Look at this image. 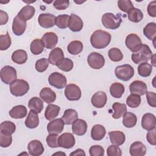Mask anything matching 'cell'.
Wrapping results in <instances>:
<instances>
[{
  "label": "cell",
  "mask_w": 156,
  "mask_h": 156,
  "mask_svg": "<svg viewBox=\"0 0 156 156\" xmlns=\"http://www.w3.org/2000/svg\"><path fill=\"white\" fill-rule=\"evenodd\" d=\"M111 41V35L104 30H95L91 35L90 42L96 49H103L107 47Z\"/></svg>",
  "instance_id": "cell-1"
},
{
  "label": "cell",
  "mask_w": 156,
  "mask_h": 156,
  "mask_svg": "<svg viewBox=\"0 0 156 156\" xmlns=\"http://www.w3.org/2000/svg\"><path fill=\"white\" fill-rule=\"evenodd\" d=\"M152 55V52L147 44H142L141 48L132 54L131 58L135 64L147 62Z\"/></svg>",
  "instance_id": "cell-2"
},
{
  "label": "cell",
  "mask_w": 156,
  "mask_h": 156,
  "mask_svg": "<svg viewBox=\"0 0 156 156\" xmlns=\"http://www.w3.org/2000/svg\"><path fill=\"white\" fill-rule=\"evenodd\" d=\"M101 21L105 28L115 30L120 26L122 19L120 13L115 15L112 13H105L102 15Z\"/></svg>",
  "instance_id": "cell-3"
},
{
  "label": "cell",
  "mask_w": 156,
  "mask_h": 156,
  "mask_svg": "<svg viewBox=\"0 0 156 156\" xmlns=\"http://www.w3.org/2000/svg\"><path fill=\"white\" fill-rule=\"evenodd\" d=\"M10 91L15 96H22L29 90V85L23 79H16L10 84Z\"/></svg>",
  "instance_id": "cell-4"
},
{
  "label": "cell",
  "mask_w": 156,
  "mask_h": 156,
  "mask_svg": "<svg viewBox=\"0 0 156 156\" xmlns=\"http://www.w3.org/2000/svg\"><path fill=\"white\" fill-rule=\"evenodd\" d=\"M115 74L118 79L123 81H128L133 76L134 69L131 65L125 64L116 66Z\"/></svg>",
  "instance_id": "cell-5"
},
{
  "label": "cell",
  "mask_w": 156,
  "mask_h": 156,
  "mask_svg": "<svg viewBox=\"0 0 156 156\" xmlns=\"http://www.w3.org/2000/svg\"><path fill=\"white\" fill-rule=\"evenodd\" d=\"M0 75L1 80L5 84H10L17 78L16 69L9 65H6L1 68Z\"/></svg>",
  "instance_id": "cell-6"
},
{
  "label": "cell",
  "mask_w": 156,
  "mask_h": 156,
  "mask_svg": "<svg viewBox=\"0 0 156 156\" xmlns=\"http://www.w3.org/2000/svg\"><path fill=\"white\" fill-rule=\"evenodd\" d=\"M87 62L89 66L94 69L102 68L105 64V58L101 54L93 52L87 57Z\"/></svg>",
  "instance_id": "cell-7"
},
{
  "label": "cell",
  "mask_w": 156,
  "mask_h": 156,
  "mask_svg": "<svg viewBox=\"0 0 156 156\" xmlns=\"http://www.w3.org/2000/svg\"><path fill=\"white\" fill-rule=\"evenodd\" d=\"M48 82L51 86L58 89H62L66 85L67 80L63 74L58 72H54L49 75Z\"/></svg>",
  "instance_id": "cell-8"
},
{
  "label": "cell",
  "mask_w": 156,
  "mask_h": 156,
  "mask_svg": "<svg viewBox=\"0 0 156 156\" xmlns=\"http://www.w3.org/2000/svg\"><path fill=\"white\" fill-rule=\"evenodd\" d=\"M127 48L133 52L138 51L142 46V41L140 38L135 34H129L125 40Z\"/></svg>",
  "instance_id": "cell-9"
},
{
  "label": "cell",
  "mask_w": 156,
  "mask_h": 156,
  "mask_svg": "<svg viewBox=\"0 0 156 156\" xmlns=\"http://www.w3.org/2000/svg\"><path fill=\"white\" fill-rule=\"evenodd\" d=\"M65 95L69 101H77L81 97V90L76 84L70 83L65 87Z\"/></svg>",
  "instance_id": "cell-10"
},
{
  "label": "cell",
  "mask_w": 156,
  "mask_h": 156,
  "mask_svg": "<svg viewBox=\"0 0 156 156\" xmlns=\"http://www.w3.org/2000/svg\"><path fill=\"white\" fill-rule=\"evenodd\" d=\"M75 138L71 133H64L58 138V147L71 149L75 144Z\"/></svg>",
  "instance_id": "cell-11"
},
{
  "label": "cell",
  "mask_w": 156,
  "mask_h": 156,
  "mask_svg": "<svg viewBox=\"0 0 156 156\" xmlns=\"http://www.w3.org/2000/svg\"><path fill=\"white\" fill-rule=\"evenodd\" d=\"M55 18L51 13H41L38 18V22L41 27L48 29L55 25Z\"/></svg>",
  "instance_id": "cell-12"
},
{
  "label": "cell",
  "mask_w": 156,
  "mask_h": 156,
  "mask_svg": "<svg viewBox=\"0 0 156 156\" xmlns=\"http://www.w3.org/2000/svg\"><path fill=\"white\" fill-rule=\"evenodd\" d=\"M26 21L21 19L18 15L13 18L12 23V31L17 36H20L25 32Z\"/></svg>",
  "instance_id": "cell-13"
},
{
  "label": "cell",
  "mask_w": 156,
  "mask_h": 156,
  "mask_svg": "<svg viewBox=\"0 0 156 156\" xmlns=\"http://www.w3.org/2000/svg\"><path fill=\"white\" fill-rule=\"evenodd\" d=\"M65 123L62 118H57L51 121L47 125V130L49 133L59 134L64 129Z\"/></svg>",
  "instance_id": "cell-14"
},
{
  "label": "cell",
  "mask_w": 156,
  "mask_h": 156,
  "mask_svg": "<svg viewBox=\"0 0 156 156\" xmlns=\"http://www.w3.org/2000/svg\"><path fill=\"white\" fill-rule=\"evenodd\" d=\"M147 85L141 80H135L129 85V90L131 94H135L139 96L144 95L147 92Z\"/></svg>",
  "instance_id": "cell-15"
},
{
  "label": "cell",
  "mask_w": 156,
  "mask_h": 156,
  "mask_svg": "<svg viewBox=\"0 0 156 156\" xmlns=\"http://www.w3.org/2000/svg\"><path fill=\"white\" fill-rule=\"evenodd\" d=\"M27 149L29 154L32 156H39L44 151L43 144L37 140L30 141L27 145Z\"/></svg>",
  "instance_id": "cell-16"
},
{
  "label": "cell",
  "mask_w": 156,
  "mask_h": 156,
  "mask_svg": "<svg viewBox=\"0 0 156 156\" xmlns=\"http://www.w3.org/2000/svg\"><path fill=\"white\" fill-rule=\"evenodd\" d=\"M41 40L46 48L51 49H53L58 42L57 35L52 32L45 33L41 38Z\"/></svg>",
  "instance_id": "cell-17"
},
{
  "label": "cell",
  "mask_w": 156,
  "mask_h": 156,
  "mask_svg": "<svg viewBox=\"0 0 156 156\" xmlns=\"http://www.w3.org/2000/svg\"><path fill=\"white\" fill-rule=\"evenodd\" d=\"M107 100V95L104 91H98L95 93L91 99L92 105L98 108H101L104 107Z\"/></svg>",
  "instance_id": "cell-18"
},
{
  "label": "cell",
  "mask_w": 156,
  "mask_h": 156,
  "mask_svg": "<svg viewBox=\"0 0 156 156\" xmlns=\"http://www.w3.org/2000/svg\"><path fill=\"white\" fill-rule=\"evenodd\" d=\"M83 26V23L82 19L76 14H71L68 21L69 29L73 32H79L82 30Z\"/></svg>",
  "instance_id": "cell-19"
},
{
  "label": "cell",
  "mask_w": 156,
  "mask_h": 156,
  "mask_svg": "<svg viewBox=\"0 0 156 156\" xmlns=\"http://www.w3.org/2000/svg\"><path fill=\"white\" fill-rule=\"evenodd\" d=\"M156 119L154 115L151 113H145L141 119V126L147 130H152L155 128Z\"/></svg>",
  "instance_id": "cell-20"
},
{
  "label": "cell",
  "mask_w": 156,
  "mask_h": 156,
  "mask_svg": "<svg viewBox=\"0 0 156 156\" xmlns=\"http://www.w3.org/2000/svg\"><path fill=\"white\" fill-rule=\"evenodd\" d=\"M87 130V124L82 119H77L72 124L73 133L78 136L83 135Z\"/></svg>",
  "instance_id": "cell-21"
},
{
  "label": "cell",
  "mask_w": 156,
  "mask_h": 156,
  "mask_svg": "<svg viewBox=\"0 0 156 156\" xmlns=\"http://www.w3.org/2000/svg\"><path fill=\"white\" fill-rule=\"evenodd\" d=\"M129 152L132 156H143L146 153V147L141 141H135L130 145Z\"/></svg>",
  "instance_id": "cell-22"
},
{
  "label": "cell",
  "mask_w": 156,
  "mask_h": 156,
  "mask_svg": "<svg viewBox=\"0 0 156 156\" xmlns=\"http://www.w3.org/2000/svg\"><path fill=\"white\" fill-rule=\"evenodd\" d=\"M108 136L112 144L116 146L122 145L126 140L124 133L121 131L115 130L109 132Z\"/></svg>",
  "instance_id": "cell-23"
},
{
  "label": "cell",
  "mask_w": 156,
  "mask_h": 156,
  "mask_svg": "<svg viewBox=\"0 0 156 156\" xmlns=\"http://www.w3.org/2000/svg\"><path fill=\"white\" fill-rule=\"evenodd\" d=\"M27 113L26 107L23 105H18L13 107L9 111V115L13 119H22L24 118Z\"/></svg>",
  "instance_id": "cell-24"
},
{
  "label": "cell",
  "mask_w": 156,
  "mask_h": 156,
  "mask_svg": "<svg viewBox=\"0 0 156 156\" xmlns=\"http://www.w3.org/2000/svg\"><path fill=\"white\" fill-rule=\"evenodd\" d=\"M40 96L41 99L47 104L53 102L56 99L55 93L48 87H44L41 89L40 93Z\"/></svg>",
  "instance_id": "cell-25"
},
{
  "label": "cell",
  "mask_w": 156,
  "mask_h": 156,
  "mask_svg": "<svg viewBox=\"0 0 156 156\" xmlns=\"http://www.w3.org/2000/svg\"><path fill=\"white\" fill-rule=\"evenodd\" d=\"M106 130L105 127L101 124H96L93 126L91 130V138L96 141H100L105 136Z\"/></svg>",
  "instance_id": "cell-26"
},
{
  "label": "cell",
  "mask_w": 156,
  "mask_h": 156,
  "mask_svg": "<svg viewBox=\"0 0 156 156\" xmlns=\"http://www.w3.org/2000/svg\"><path fill=\"white\" fill-rule=\"evenodd\" d=\"M64 58V54L63 51L60 48H55L50 52L49 54L48 60L49 63L52 65H57V63L62 58Z\"/></svg>",
  "instance_id": "cell-27"
},
{
  "label": "cell",
  "mask_w": 156,
  "mask_h": 156,
  "mask_svg": "<svg viewBox=\"0 0 156 156\" xmlns=\"http://www.w3.org/2000/svg\"><path fill=\"white\" fill-rule=\"evenodd\" d=\"M39 124V118L38 113L34 111L30 110L25 121V125L27 128L35 129Z\"/></svg>",
  "instance_id": "cell-28"
},
{
  "label": "cell",
  "mask_w": 156,
  "mask_h": 156,
  "mask_svg": "<svg viewBox=\"0 0 156 156\" xmlns=\"http://www.w3.org/2000/svg\"><path fill=\"white\" fill-rule=\"evenodd\" d=\"M60 108L59 106L54 104H49L45 110L44 116L48 121H52L54 119L60 112Z\"/></svg>",
  "instance_id": "cell-29"
},
{
  "label": "cell",
  "mask_w": 156,
  "mask_h": 156,
  "mask_svg": "<svg viewBox=\"0 0 156 156\" xmlns=\"http://www.w3.org/2000/svg\"><path fill=\"white\" fill-rule=\"evenodd\" d=\"M35 12V8L30 5L24 6L18 12V15L23 20L27 21L30 20L34 15Z\"/></svg>",
  "instance_id": "cell-30"
},
{
  "label": "cell",
  "mask_w": 156,
  "mask_h": 156,
  "mask_svg": "<svg viewBox=\"0 0 156 156\" xmlns=\"http://www.w3.org/2000/svg\"><path fill=\"white\" fill-rule=\"evenodd\" d=\"M78 118V114L77 112L72 108L66 109L62 117V119L63 121L65 124L70 125L76 120Z\"/></svg>",
  "instance_id": "cell-31"
},
{
  "label": "cell",
  "mask_w": 156,
  "mask_h": 156,
  "mask_svg": "<svg viewBox=\"0 0 156 156\" xmlns=\"http://www.w3.org/2000/svg\"><path fill=\"white\" fill-rule=\"evenodd\" d=\"M12 59L15 63L23 64L27 60V54L26 51L23 49L16 50L12 54Z\"/></svg>",
  "instance_id": "cell-32"
},
{
  "label": "cell",
  "mask_w": 156,
  "mask_h": 156,
  "mask_svg": "<svg viewBox=\"0 0 156 156\" xmlns=\"http://www.w3.org/2000/svg\"><path fill=\"white\" fill-rule=\"evenodd\" d=\"M28 107L30 110L40 113L43 109V102L40 98L38 97H33L29 101Z\"/></svg>",
  "instance_id": "cell-33"
},
{
  "label": "cell",
  "mask_w": 156,
  "mask_h": 156,
  "mask_svg": "<svg viewBox=\"0 0 156 156\" xmlns=\"http://www.w3.org/2000/svg\"><path fill=\"white\" fill-rule=\"evenodd\" d=\"M124 86L118 82L112 83L110 87V94L115 98H120L124 93Z\"/></svg>",
  "instance_id": "cell-34"
},
{
  "label": "cell",
  "mask_w": 156,
  "mask_h": 156,
  "mask_svg": "<svg viewBox=\"0 0 156 156\" xmlns=\"http://www.w3.org/2000/svg\"><path fill=\"white\" fill-rule=\"evenodd\" d=\"M112 108L114 110V113L112 117L114 119H119L127 112V107L126 104L119 102H115L112 105Z\"/></svg>",
  "instance_id": "cell-35"
},
{
  "label": "cell",
  "mask_w": 156,
  "mask_h": 156,
  "mask_svg": "<svg viewBox=\"0 0 156 156\" xmlns=\"http://www.w3.org/2000/svg\"><path fill=\"white\" fill-rule=\"evenodd\" d=\"M137 122L136 115L132 112H126L123 116L122 124L127 128H132L134 127Z\"/></svg>",
  "instance_id": "cell-36"
},
{
  "label": "cell",
  "mask_w": 156,
  "mask_h": 156,
  "mask_svg": "<svg viewBox=\"0 0 156 156\" xmlns=\"http://www.w3.org/2000/svg\"><path fill=\"white\" fill-rule=\"evenodd\" d=\"M83 48V44L81 41L74 40L68 44L67 50L68 52L72 55H77L82 52Z\"/></svg>",
  "instance_id": "cell-37"
},
{
  "label": "cell",
  "mask_w": 156,
  "mask_h": 156,
  "mask_svg": "<svg viewBox=\"0 0 156 156\" xmlns=\"http://www.w3.org/2000/svg\"><path fill=\"white\" fill-rule=\"evenodd\" d=\"M143 34L149 40L155 39L156 35V24L154 22L149 23L144 27Z\"/></svg>",
  "instance_id": "cell-38"
},
{
  "label": "cell",
  "mask_w": 156,
  "mask_h": 156,
  "mask_svg": "<svg viewBox=\"0 0 156 156\" xmlns=\"http://www.w3.org/2000/svg\"><path fill=\"white\" fill-rule=\"evenodd\" d=\"M44 44L41 39L34 40L30 45V49L31 52L34 55H38L41 54L44 49Z\"/></svg>",
  "instance_id": "cell-39"
},
{
  "label": "cell",
  "mask_w": 156,
  "mask_h": 156,
  "mask_svg": "<svg viewBox=\"0 0 156 156\" xmlns=\"http://www.w3.org/2000/svg\"><path fill=\"white\" fill-rule=\"evenodd\" d=\"M129 20L133 23H138L143 20V13L141 10L137 8L132 9L128 13Z\"/></svg>",
  "instance_id": "cell-40"
},
{
  "label": "cell",
  "mask_w": 156,
  "mask_h": 156,
  "mask_svg": "<svg viewBox=\"0 0 156 156\" xmlns=\"http://www.w3.org/2000/svg\"><path fill=\"white\" fill-rule=\"evenodd\" d=\"M56 66L60 70L65 72H68L73 68L74 63L71 59L68 58H63L58 61Z\"/></svg>",
  "instance_id": "cell-41"
},
{
  "label": "cell",
  "mask_w": 156,
  "mask_h": 156,
  "mask_svg": "<svg viewBox=\"0 0 156 156\" xmlns=\"http://www.w3.org/2000/svg\"><path fill=\"white\" fill-rule=\"evenodd\" d=\"M152 71V66L147 62L140 63L138 66V73L141 77H146L149 76Z\"/></svg>",
  "instance_id": "cell-42"
},
{
  "label": "cell",
  "mask_w": 156,
  "mask_h": 156,
  "mask_svg": "<svg viewBox=\"0 0 156 156\" xmlns=\"http://www.w3.org/2000/svg\"><path fill=\"white\" fill-rule=\"evenodd\" d=\"M15 124L10 121H3L0 124V131L2 133L12 134L15 132Z\"/></svg>",
  "instance_id": "cell-43"
},
{
  "label": "cell",
  "mask_w": 156,
  "mask_h": 156,
  "mask_svg": "<svg viewBox=\"0 0 156 156\" xmlns=\"http://www.w3.org/2000/svg\"><path fill=\"white\" fill-rule=\"evenodd\" d=\"M108 55L109 58L113 62H119L123 58V54L121 50L116 48H111L108 52Z\"/></svg>",
  "instance_id": "cell-44"
},
{
  "label": "cell",
  "mask_w": 156,
  "mask_h": 156,
  "mask_svg": "<svg viewBox=\"0 0 156 156\" xmlns=\"http://www.w3.org/2000/svg\"><path fill=\"white\" fill-rule=\"evenodd\" d=\"M126 103L130 108H136L140 105L141 98L138 94H131L127 98Z\"/></svg>",
  "instance_id": "cell-45"
},
{
  "label": "cell",
  "mask_w": 156,
  "mask_h": 156,
  "mask_svg": "<svg viewBox=\"0 0 156 156\" xmlns=\"http://www.w3.org/2000/svg\"><path fill=\"white\" fill-rule=\"evenodd\" d=\"M69 16L66 14L60 15L55 18V25L60 29H65L68 27Z\"/></svg>",
  "instance_id": "cell-46"
},
{
  "label": "cell",
  "mask_w": 156,
  "mask_h": 156,
  "mask_svg": "<svg viewBox=\"0 0 156 156\" xmlns=\"http://www.w3.org/2000/svg\"><path fill=\"white\" fill-rule=\"evenodd\" d=\"M11 45V38L7 32L5 35H0V49L1 51H4L7 49Z\"/></svg>",
  "instance_id": "cell-47"
},
{
  "label": "cell",
  "mask_w": 156,
  "mask_h": 156,
  "mask_svg": "<svg viewBox=\"0 0 156 156\" xmlns=\"http://www.w3.org/2000/svg\"><path fill=\"white\" fill-rule=\"evenodd\" d=\"M12 142V134L0 132V146L2 147L10 146Z\"/></svg>",
  "instance_id": "cell-48"
},
{
  "label": "cell",
  "mask_w": 156,
  "mask_h": 156,
  "mask_svg": "<svg viewBox=\"0 0 156 156\" xmlns=\"http://www.w3.org/2000/svg\"><path fill=\"white\" fill-rule=\"evenodd\" d=\"M49 62L48 59L46 58H42L38 60L35 63V69L39 73H43L45 71L48 66Z\"/></svg>",
  "instance_id": "cell-49"
},
{
  "label": "cell",
  "mask_w": 156,
  "mask_h": 156,
  "mask_svg": "<svg viewBox=\"0 0 156 156\" xmlns=\"http://www.w3.org/2000/svg\"><path fill=\"white\" fill-rule=\"evenodd\" d=\"M118 5L119 9L125 13H128L134 7L133 3L130 0H119L118 1Z\"/></svg>",
  "instance_id": "cell-50"
},
{
  "label": "cell",
  "mask_w": 156,
  "mask_h": 156,
  "mask_svg": "<svg viewBox=\"0 0 156 156\" xmlns=\"http://www.w3.org/2000/svg\"><path fill=\"white\" fill-rule=\"evenodd\" d=\"M58 136L57 134L55 133H50L46 137V143L48 146L52 148L58 147Z\"/></svg>",
  "instance_id": "cell-51"
},
{
  "label": "cell",
  "mask_w": 156,
  "mask_h": 156,
  "mask_svg": "<svg viewBox=\"0 0 156 156\" xmlns=\"http://www.w3.org/2000/svg\"><path fill=\"white\" fill-rule=\"evenodd\" d=\"M89 152L91 156H103L104 149L100 145H93L90 147Z\"/></svg>",
  "instance_id": "cell-52"
},
{
  "label": "cell",
  "mask_w": 156,
  "mask_h": 156,
  "mask_svg": "<svg viewBox=\"0 0 156 156\" xmlns=\"http://www.w3.org/2000/svg\"><path fill=\"white\" fill-rule=\"evenodd\" d=\"M107 154L108 156H121L122 155V151L118 146L113 144L108 147Z\"/></svg>",
  "instance_id": "cell-53"
},
{
  "label": "cell",
  "mask_w": 156,
  "mask_h": 156,
  "mask_svg": "<svg viewBox=\"0 0 156 156\" xmlns=\"http://www.w3.org/2000/svg\"><path fill=\"white\" fill-rule=\"evenodd\" d=\"M69 1L68 0H56L54 2L53 5L57 10H65L68 7Z\"/></svg>",
  "instance_id": "cell-54"
},
{
  "label": "cell",
  "mask_w": 156,
  "mask_h": 156,
  "mask_svg": "<svg viewBox=\"0 0 156 156\" xmlns=\"http://www.w3.org/2000/svg\"><path fill=\"white\" fill-rule=\"evenodd\" d=\"M146 98L147 102L150 106L152 107H156V94L154 92L147 91L146 92Z\"/></svg>",
  "instance_id": "cell-55"
},
{
  "label": "cell",
  "mask_w": 156,
  "mask_h": 156,
  "mask_svg": "<svg viewBox=\"0 0 156 156\" xmlns=\"http://www.w3.org/2000/svg\"><path fill=\"white\" fill-rule=\"evenodd\" d=\"M155 128L148 130V132L146 135V138L148 143L153 146L156 145V136H155Z\"/></svg>",
  "instance_id": "cell-56"
},
{
  "label": "cell",
  "mask_w": 156,
  "mask_h": 156,
  "mask_svg": "<svg viewBox=\"0 0 156 156\" xmlns=\"http://www.w3.org/2000/svg\"><path fill=\"white\" fill-rule=\"evenodd\" d=\"M147 13L152 17L156 16V1L151 2L147 6Z\"/></svg>",
  "instance_id": "cell-57"
},
{
  "label": "cell",
  "mask_w": 156,
  "mask_h": 156,
  "mask_svg": "<svg viewBox=\"0 0 156 156\" xmlns=\"http://www.w3.org/2000/svg\"><path fill=\"white\" fill-rule=\"evenodd\" d=\"M8 19H9V16L7 15V13L1 10H0V24L1 25H4L5 24H6L8 21Z\"/></svg>",
  "instance_id": "cell-58"
},
{
  "label": "cell",
  "mask_w": 156,
  "mask_h": 156,
  "mask_svg": "<svg viewBox=\"0 0 156 156\" xmlns=\"http://www.w3.org/2000/svg\"><path fill=\"white\" fill-rule=\"evenodd\" d=\"M69 155L73 156V155H85V153L84 151L82 149H77L71 152Z\"/></svg>",
  "instance_id": "cell-59"
},
{
  "label": "cell",
  "mask_w": 156,
  "mask_h": 156,
  "mask_svg": "<svg viewBox=\"0 0 156 156\" xmlns=\"http://www.w3.org/2000/svg\"><path fill=\"white\" fill-rule=\"evenodd\" d=\"M155 54H154V55H152V57H151V63H152V66H155L156 65H155Z\"/></svg>",
  "instance_id": "cell-60"
},
{
  "label": "cell",
  "mask_w": 156,
  "mask_h": 156,
  "mask_svg": "<svg viewBox=\"0 0 156 156\" xmlns=\"http://www.w3.org/2000/svg\"><path fill=\"white\" fill-rule=\"evenodd\" d=\"M66 155V154H65L64 152H62L54 153V154L52 155Z\"/></svg>",
  "instance_id": "cell-61"
}]
</instances>
